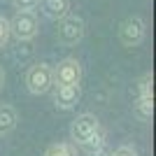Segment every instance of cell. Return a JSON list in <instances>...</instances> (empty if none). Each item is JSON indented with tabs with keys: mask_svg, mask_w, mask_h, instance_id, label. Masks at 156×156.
Returning <instances> with one entry per match:
<instances>
[{
	"mask_svg": "<svg viewBox=\"0 0 156 156\" xmlns=\"http://www.w3.org/2000/svg\"><path fill=\"white\" fill-rule=\"evenodd\" d=\"M40 30V21L35 9H16L12 19H9V35L19 40V42H26L33 40Z\"/></svg>",
	"mask_w": 156,
	"mask_h": 156,
	"instance_id": "obj_1",
	"label": "cell"
},
{
	"mask_svg": "<svg viewBox=\"0 0 156 156\" xmlns=\"http://www.w3.org/2000/svg\"><path fill=\"white\" fill-rule=\"evenodd\" d=\"M84 19L82 16H77V14H65L63 19H58V30H56V37H58L61 44L65 47H75L82 42V37H84Z\"/></svg>",
	"mask_w": 156,
	"mask_h": 156,
	"instance_id": "obj_2",
	"label": "cell"
},
{
	"mask_svg": "<svg viewBox=\"0 0 156 156\" xmlns=\"http://www.w3.org/2000/svg\"><path fill=\"white\" fill-rule=\"evenodd\" d=\"M26 86L33 96H44L54 86V70L47 63H35L26 72Z\"/></svg>",
	"mask_w": 156,
	"mask_h": 156,
	"instance_id": "obj_3",
	"label": "cell"
},
{
	"mask_svg": "<svg viewBox=\"0 0 156 156\" xmlns=\"http://www.w3.org/2000/svg\"><path fill=\"white\" fill-rule=\"evenodd\" d=\"M98 130H100V121L93 114H79L70 126V140L75 147H82L91 135H96Z\"/></svg>",
	"mask_w": 156,
	"mask_h": 156,
	"instance_id": "obj_4",
	"label": "cell"
},
{
	"mask_svg": "<svg viewBox=\"0 0 156 156\" xmlns=\"http://www.w3.org/2000/svg\"><path fill=\"white\" fill-rule=\"evenodd\" d=\"M144 35H147V26H144V21L140 16H128V19L121 23L119 28V40H121V44L133 49V47L142 44Z\"/></svg>",
	"mask_w": 156,
	"mask_h": 156,
	"instance_id": "obj_5",
	"label": "cell"
},
{
	"mask_svg": "<svg viewBox=\"0 0 156 156\" xmlns=\"http://www.w3.org/2000/svg\"><path fill=\"white\" fill-rule=\"evenodd\" d=\"M54 70V86L61 84H82V63L77 58H63Z\"/></svg>",
	"mask_w": 156,
	"mask_h": 156,
	"instance_id": "obj_6",
	"label": "cell"
},
{
	"mask_svg": "<svg viewBox=\"0 0 156 156\" xmlns=\"http://www.w3.org/2000/svg\"><path fill=\"white\" fill-rule=\"evenodd\" d=\"M79 98H82V84H61V86H56V91H54V103L63 112L75 110L77 103H79Z\"/></svg>",
	"mask_w": 156,
	"mask_h": 156,
	"instance_id": "obj_7",
	"label": "cell"
},
{
	"mask_svg": "<svg viewBox=\"0 0 156 156\" xmlns=\"http://www.w3.org/2000/svg\"><path fill=\"white\" fill-rule=\"evenodd\" d=\"M37 5L42 9V14L51 21L63 19L65 14L70 12V0H37Z\"/></svg>",
	"mask_w": 156,
	"mask_h": 156,
	"instance_id": "obj_8",
	"label": "cell"
},
{
	"mask_svg": "<svg viewBox=\"0 0 156 156\" xmlns=\"http://www.w3.org/2000/svg\"><path fill=\"white\" fill-rule=\"evenodd\" d=\"M16 121H19V117L12 105H0V135L12 133L16 128Z\"/></svg>",
	"mask_w": 156,
	"mask_h": 156,
	"instance_id": "obj_9",
	"label": "cell"
},
{
	"mask_svg": "<svg viewBox=\"0 0 156 156\" xmlns=\"http://www.w3.org/2000/svg\"><path fill=\"white\" fill-rule=\"evenodd\" d=\"M133 110H135V114L142 119V121H149V119L154 117V98L137 96L135 103H133Z\"/></svg>",
	"mask_w": 156,
	"mask_h": 156,
	"instance_id": "obj_10",
	"label": "cell"
},
{
	"mask_svg": "<svg viewBox=\"0 0 156 156\" xmlns=\"http://www.w3.org/2000/svg\"><path fill=\"white\" fill-rule=\"evenodd\" d=\"M105 144H107V140H105V130L100 128V130L96 133V135H91V137H89V140H86L84 144H82V147H79V149L84 151V154H89V156H91V154H96V151H100V149L105 147Z\"/></svg>",
	"mask_w": 156,
	"mask_h": 156,
	"instance_id": "obj_11",
	"label": "cell"
},
{
	"mask_svg": "<svg viewBox=\"0 0 156 156\" xmlns=\"http://www.w3.org/2000/svg\"><path fill=\"white\" fill-rule=\"evenodd\" d=\"M44 156H75V144L72 142H56L47 147Z\"/></svg>",
	"mask_w": 156,
	"mask_h": 156,
	"instance_id": "obj_12",
	"label": "cell"
},
{
	"mask_svg": "<svg viewBox=\"0 0 156 156\" xmlns=\"http://www.w3.org/2000/svg\"><path fill=\"white\" fill-rule=\"evenodd\" d=\"M137 96L154 98V77H151V72H147V75L140 77V82H137Z\"/></svg>",
	"mask_w": 156,
	"mask_h": 156,
	"instance_id": "obj_13",
	"label": "cell"
},
{
	"mask_svg": "<svg viewBox=\"0 0 156 156\" xmlns=\"http://www.w3.org/2000/svg\"><path fill=\"white\" fill-rule=\"evenodd\" d=\"M110 156H137V149L133 144H121L114 151H110Z\"/></svg>",
	"mask_w": 156,
	"mask_h": 156,
	"instance_id": "obj_14",
	"label": "cell"
},
{
	"mask_svg": "<svg viewBox=\"0 0 156 156\" xmlns=\"http://www.w3.org/2000/svg\"><path fill=\"white\" fill-rule=\"evenodd\" d=\"M7 40H9V21L0 16V47H5Z\"/></svg>",
	"mask_w": 156,
	"mask_h": 156,
	"instance_id": "obj_15",
	"label": "cell"
},
{
	"mask_svg": "<svg viewBox=\"0 0 156 156\" xmlns=\"http://www.w3.org/2000/svg\"><path fill=\"white\" fill-rule=\"evenodd\" d=\"M14 7L16 9H35L37 0H14Z\"/></svg>",
	"mask_w": 156,
	"mask_h": 156,
	"instance_id": "obj_16",
	"label": "cell"
},
{
	"mask_svg": "<svg viewBox=\"0 0 156 156\" xmlns=\"http://www.w3.org/2000/svg\"><path fill=\"white\" fill-rule=\"evenodd\" d=\"M2 86H5V70L0 68V91H2Z\"/></svg>",
	"mask_w": 156,
	"mask_h": 156,
	"instance_id": "obj_17",
	"label": "cell"
},
{
	"mask_svg": "<svg viewBox=\"0 0 156 156\" xmlns=\"http://www.w3.org/2000/svg\"><path fill=\"white\" fill-rule=\"evenodd\" d=\"M91 156H110V151H107V149H105V147H103V149H100V151H96V154H91Z\"/></svg>",
	"mask_w": 156,
	"mask_h": 156,
	"instance_id": "obj_18",
	"label": "cell"
}]
</instances>
